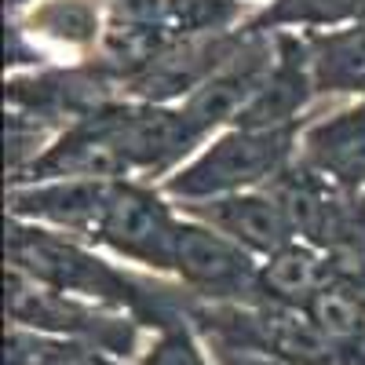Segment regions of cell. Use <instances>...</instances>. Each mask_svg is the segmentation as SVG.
I'll return each instance as SVG.
<instances>
[{"mask_svg":"<svg viewBox=\"0 0 365 365\" xmlns=\"http://www.w3.org/2000/svg\"><path fill=\"white\" fill-rule=\"evenodd\" d=\"M4 249H8V270H19L29 282L55 289L63 296L99 303V307L117 314H132L146 332L190 307V296L182 292V285L154 278V274H139L81 237L8 220Z\"/></svg>","mask_w":365,"mask_h":365,"instance_id":"1","label":"cell"},{"mask_svg":"<svg viewBox=\"0 0 365 365\" xmlns=\"http://www.w3.org/2000/svg\"><path fill=\"white\" fill-rule=\"evenodd\" d=\"M303 125H292V128H245V125L223 128L175 175H168L161 182V190L175 205L267 190L296 161Z\"/></svg>","mask_w":365,"mask_h":365,"instance_id":"2","label":"cell"},{"mask_svg":"<svg viewBox=\"0 0 365 365\" xmlns=\"http://www.w3.org/2000/svg\"><path fill=\"white\" fill-rule=\"evenodd\" d=\"M179 227L182 212L161 187L143 179H117L88 245L132 270L172 282Z\"/></svg>","mask_w":365,"mask_h":365,"instance_id":"3","label":"cell"},{"mask_svg":"<svg viewBox=\"0 0 365 365\" xmlns=\"http://www.w3.org/2000/svg\"><path fill=\"white\" fill-rule=\"evenodd\" d=\"M4 289H8V318L19 329H34L44 332V336H63V340H84L117 358L143 351L146 329L132 314H117L99 307V303L44 289L19 270L4 274Z\"/></svg>","mask_w":365,"mask_h":365,"instance_id":"4","label":"cell"},{"mask_svg":"<svg viewBox=\"0 0 365 365\" xmlns=\"http://www.w3.org/2000/svg\"><path fill=\"white\" fill-rule=\"evenodd\" d=\"M259 263L263 259L245 252L227 234L182 216L172 282L182 285V292L190 299L223 303V307H259V303H267Z\"/></svg>","mask_w":365,"mask_h":365,"instance_id":"5","label":"cell"},{"mask_svg":"<svg viewBox=\"0 0 365 365\" xmlns=\"http://www.w3.org/2000/svg\"><path fill=\"white\" fill-rule=\"evenodd\" d=\"M113 182L103 179H51L8 187V220H22L66 237L91 241Z\"/></svg>","mask_w":365,"mask_h":365,"instance_id":"6","label":"cell"},{"mask_svg":"<svg viewBox=\"0 0 365 365\" xmlns=\"http://www.w3.org/2000/svg\"><path fill=\"white\" fill-rule=\"evenodd\" d=\"M296 161L332 187L365 194V99L307 120Z\"/></svg>","mask_w":365,"mask_h":365,"instance_id":"7","label":"cell"},{"mask_svg":"<svg viewBox=\"0 0 365 365\" xmlns=\"http://www.w3.org/2000/svg\"><path fill=\"white\" fill-rule=\"evenodd\" d=\"M182 216H190L212 230L227 234L237 241L245 252L256 259H267L274 252H282L285 245L296 241V230L285 216L282 201L270 190H249V194H230V197H212V201H194L179 205Z\"/></svg>","mask_w":365,"mask_h":365,"instance_id":"8","label":"cell"},{"mask_svg":"<svg viewBox=\"0 0 365 365\" xmlns=\"http://www.w3.org/2000/svg\"><path fill=\"white\" fill-rule=\"evenodd\" d=\"M314 99H318V91L311 81L307 41H303V34L282 29V34H274V66L259 88V96L241 113L237 125H245V128H292V125H303V113L311 110Z\"/></svg>","mask_w":365,"mask_h":365,"instance_id":"9","label":"cell"},{"mask_svg":"<svg viewBox=\"0 0 365 365\" xmlns=\"http://www.w3.org/2000/svg\"><path fill=\"white\" fill-rule=\"evenodd\" d=\"M318 99H365V19L303 34Z\"/></svg>","mask_w":365,"mask_h":365,"instance_id":"10","label":"cell"},{"mask_svg":"<svg viewBox=\"0 0 365 365\" xmlns=\"http://www.w3.org/2000/svg\"><path fill=\"white\" fill-rule=\"evenodd\" d=\"M259 282H263V299L282 303V307H307V303L332 282V267L322 249L307 241H292L282 252H274L259 263Z\"/></svg>","mask_w":365,"mask_h":365,"instance_id":"11","label":"cell"},{"mask_svg":"<svg viewBox=\"0 0 365 365\" xmlns=\"http://www.w3.org/2000/svg\"><path fill=\"white\" fill-rule=\"evenodd\" d=\"M361 19V0H270L256 8L245 22L249 34H311V29H332Z\"/></svg>","mask_w":365,"mask_h":365,"instance_id":"12","label":"cell"},{"mask_svg":"<svg viewBox=\"0 0 365 365\" xmlns=\"http://www.w3.org/2000/svg\"><path fill=\"white\" fill-rule=\"evenodd\" d=\"M161 15L172 41H205L241 29L256 8L241 0H161Z\"/></svg>","mask_w":365,"mask_h":365,"instance_id":"13","label":"cell"},{"mask_svg":"<svg viewBox=\"0 0 365 365\" xmlns=\"http://www.w3.org/2000/svg\"><path fill=\"white\" fill-rule=\"evenodd\" d=\"M4 365H128V361L84 340L44 336V332L11 325L4 340Z\"/></svg>","mask_w":365,"mask_h":365,"instance_id":"14","label":"cell"},{"mask_svg":"<svg viewBox=\"0 0 365 365\" xmlns=\"http://www.w3.org/2000/svg\"><path fill=\"white\" fill-rule=\"evenodd\" d=\"M208 340L190 322V307L165 318L158 329H150V344L143 347V365H216V354H208Z\"/></svg>","mask_w":365,"mask_h":365,"instance_id":"15","label":"cell"},{"mask_svg":"<svg viewBox=\"0 0 365 365\" xmlns=\"http://www.w3.org/2000/svg\"><path fill=\"white\" fill-rule=\"evenodd\" d=\"M241 4H249V8H263V4H270V0H241Z\"/></svg>","mask_w":365,"mask_h":365,"instance_id":"16","label":"cell"},{"mask_svg":"<svg viewBox=\"0 0 365 365\" xmlns=\"http://www.w3.org/2000/svg\"><path fill=\"white\" fill-rule=\"evenodd\" d=\"M361 19H365V0H361Z\"/></svg>","mask_w":365,"mask_h":365,"instance_id":"17","label":"cell"}]
</instances>
